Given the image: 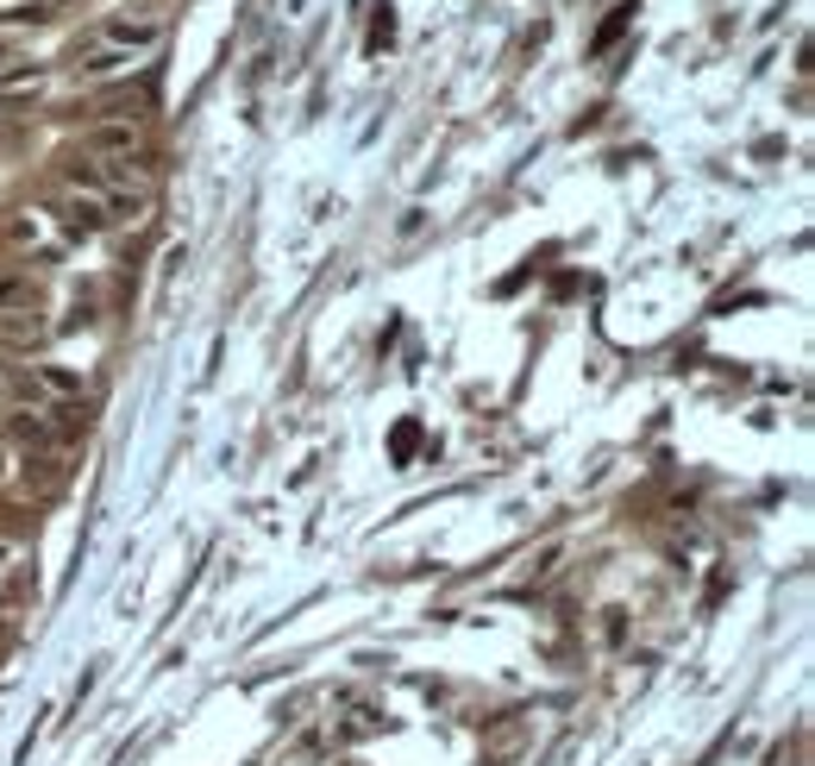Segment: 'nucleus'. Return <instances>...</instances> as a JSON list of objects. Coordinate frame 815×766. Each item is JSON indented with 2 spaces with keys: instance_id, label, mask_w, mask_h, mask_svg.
<instances>
[{
  "instance_id": "nucleus-3",
  "label": "nucleus",
  "mask_w": 815,
  "mask_h": 766,
  "mask_svg": "<svg viewBox=\"0 0 815 766\" xmlns=\"http://www.w3.org/2000/svg\"><path fill=\"white\" fill-rule=\"evenodd\" d=\"M7 433L20 440V447H39V452H57L63 447V433H57V421H51V409H13L7 415Z\"/></svg>"
},
{
  "instance_id": "nucleus-4",
  "label": "nucleus",
  "mask_w": 815,
  "mask_h": 766,
  "mask_svg": "<svg viewBox=\"0 0 815 766\" xmlns=\"http://www.w3.org/2000/svg\"><path fill=\"white\" fill-rule=\"evenodd\" d=\"M163 39V20H107L100 25V39L107 51H126V57H138V51H151V44Z\"/></svg>"
},
{
  "instance_id": "nucleus-12",
  "label": "nucleus",
  "mask_w": 815,
  "mask_h": 766,
  "mask_svg": "<svg viewBox=\"0 0 815 766\" xmlns=\"http://www.w3.org/2000/svg\"><path fill=\"white\" fill-rule=\"evenodd\" d=\"M44 7H76V0H44Z\"/></svg>"
},
{
  "instance_id": "nucleus-1",
  "label": "nucleus",
  "mask_w": 815,
  "mask_h": 766,
  "mask_svg": "<svg viewBox=\"0 0 815 766\" xmlns=\"http://www.w3.org/2000/svg\"><path fill=\"white\" fill-rule=\"evenodd\" d=\"M20 396L32 409H57V402L82 396V371H70V365H32V371L20 377Z\"/></svg>"
},
{
  "instance_id": "nucleus-5",
  "label": "nucleus",
  "mask_w": 815,
  "mask_h": 766,
  "mask_svg": "<svg viewBox=\"0 0 815 766\" xmlns=\"http://www.w3.org/2000/svg\"><path fill=\"white\" fill-rule=\"evenodd\" d=\"M32 308H39V276L0 271V315H32Z\"/></svg>"
},
{
  "instance_id": "nucleus-9",
  "label": "nucleus",
  "mask_w": 815,
  "mask_h": 766,
  "mask_svg": "<svg viewBox=\"0 0 815 766\" xmlns=\"http://www.w3.org/2000/svg\"><path fill=\"white\" fill-rule=\"evenodd\" d=\"M7 239H20V245L32 239V245H39V239H44V227H39V220H13V227H7Z\"/></svg>"
},
{
  "instance_id": "nucleus-6",
  "label": "nucleus",
  "mask_w": 815,
  "mask_h": 766,
  "mask_svg": "<svg viewBox=\"0 0 815 766\" xmlns=\"http://www.w3.org/2000/svg\"><path fill=\"white\" fill-rule=\"evenodd\" d=\"M119 70H133V57H126V51H107V44H95V51H88V57H82V76H119Z\"/></svg>"
},
{
  "instance_id": "nucleus-2",
  "label": "nucleus",
  "mask_w": 815,
  "mask_h": 766,
  "mask_svg": "<svg viewBox=\"0 0 815 766\" xmlns=\"http://www.w3.org/2000/svg\"><path fill=\"white\" fill-rule=\"evenodd\" d=\"M82 145H88V158H100V164H126L138 151V114H119V119L88 126V133H82Z\"/></svg>"
},
{
  "instance_id": "nucleus-7",
  "label": "nucleus",
  "mask_w": 815,
  "mask_h": 766,
  "mask_svg": "<svg viewBox=\"0 0 815 766\" xmlns=\"http://www.w3.org/2000/svg\"><path fill=\"white\" fill-rule=\"evenodd\" d=\"M39 334H44L39 315H0V339H7V346H32Z\"/></svg>"
},
{
  "instance_id": "nucleus-8",
  "label": "nucleus",
  "mask_w": 815,
  "mask_h": 766,
  "mask_svg": "<svg viewBox=\"0 0 815 766\" xmlns=\"http://www.w3.org/2000/svg\"><path fill=\"white\" fill-rule=\"evenodd\" d=\"M51 7L44 0H13V7H0V25H39Z\"/></svg>"
},
{
  "instance_id": "nucleus-10",
  "label": "nucleus",
  "mask_w": 815,
  "mask_h": 766,
  "mask_svg": "<svg viewBox=\"0 0 815 766\" xmlns=\"http://www.w3.org/2000/svg\"><path fill=\"white\" fill-rule=\"evenodd\" d=\"M13 559H20V547H13V541H0V571L13 566Z\"/></svg>"
},
{
  "instance_id": "nucleus-11",
  "label": "nucleus",
  "mask_w": 815,
  "mask_h": 766,
  "mask_svg": "<svg viewBox=\"0 0 815 766\" xmlns=\"http://www.w3.org/2000/svg\"><path fill=\"white\" fill-rule=\"evenodd\" d=\"M13 57V32H0V63Z\"/></svg>"
}]
</instances>
